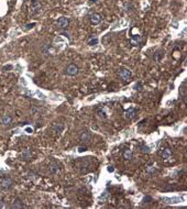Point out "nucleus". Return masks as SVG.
<instances>
[{
	"label": "nucleus",
	"mask_w": 187,
	"mask_h": 209,
	"mask_svg": "<svg viewBox=\"0 0 187 209\" xmlns=\"http://www.w3.org/2000/svg\"><path fill=\"white\" fill-rule=\"evenodd\" d=\"M119 77L124 82H128L132 77V72L129 68H120L119 69Z\"/></svg>",
	"instance_id": "f257e3e1"
},
{
	"label": "nucleus",
	"mask_w": 187,
	"mask_h": 209,
	"mask_svg": "<svg viewBox=\"0 0 187 209\" xmlns=\"http://www.w3.org/2000/svg\"><path fill=\"white\" fill-rule=\"evenodd\" d=\"M69 25V19L66 17H61L56 21V28L57 29H66Z\"/></svg>",
	"instance_id": "f03ea898"
},
{
	"label": "nucleus",
	"mask_w": 187,
	"mask_h": 209,
	"mask_svg": "<svg viewBox=\"0 0 187 209\" xmlns=\"http://www.w3.org/2000/svg\"><path fill=\"white\" fill-rule=\"evenodd\" d=\"M12 185H13V182H12V180H11L10 177H4L0 182V187L2 188V189H4V191L10 189L12 187Z\"/></svg>",
	"instance_id": "7ed1b4c3"
},
{
	"label": "nucleus",
	"mask_w": 187,
	"mask_h": 209,
	"mask_svg": "<svg viewBox=\"0 0 187 209\" xmlns=\"http://www.w3.org/2000/svg\"><path fill=\"white\" fill-rule=\"evenodd\" d=\"M65 72H66V74H67L68 76H76L79 73V68L76 66L75 64H71L66 67Z\"/></svg>",
	"instance_id": "20e7f679"
},
{
	"label": "nucleus",
	"mask_w": 187,
	"mask_h": 209,
	"mask_svg": "<svg viewBox=\"0 0 187 209\" xmlns=\"http://www.w3.org/2000/svg\"><path fill=\"white\" fill-rule=\"evenodd\" d=\"M79 139H80V141L83 142V143H85V144H87V143H89L90 140H91V133H90L89 131H84V132H82V134L79 135Z\"/></svg>",
	"instance_id": "39448f33"
},
{
	"label": "nucleus",
	"mask_w": 187,
	"mask_h": 209,
	"mask_svg": "<svg viewBox=\"0 0 187 209\" xmlns=\"http://www.w3.org/2000/svg\"><path fill=\"white\" fill-rule=\"evenodd\" d=\"M138 110L135 108H129L127 109L126 112H124V117H126L127 120H132L135 116H137Z\"/></svg>",
	"instance_id": "423d86ee"
},
{
	"label": "nucleus",
	"mask_w": 187,
	"mask_h": 209,
	"mask_svg": "<svg viewBox=\"0 0 187 209\" xmlns=\"http://www.w3.org/2000/svg\"><path fill=\"white\" fill-rule=\"evenodd\" d=\"M161 156H162L163 160H169L171 157L173 156V151L172 149L169 148H166L164 149L162 152H161Z\"/></svg>",
	"instance_id": "0eeeda50"
},
{
	"label": "nucleus",
	"mask_w": 187,
	"mask_h": 209,
	"mask_svg": "<svg viewBox=\"0 0 187 209\" xmlns=\"http://www.w3.org/2000/svg\"><path fill=\"white\" fill-rule=\"evenodd\" d=\"M164 56H165V52H164V50H158L154 53V61L160 63V62L164 58Z\"/></svg>",
	"instance_id": "6e6552de"
},
{
	"label": "nucleus",
	"mask_w": 187,
	"mask_h": 209,
	"mask_svg": "<svg viewBox=\"0 0 187 209\" xmlns=\"http://www.w3.org/2000/svg\"><path fill=\"white\" fill-rule=\"evenodd\" d=\"M102 18H101V15L99 13H93V15H90V22L93 23V24H98V23H100Z\"/></svg>",
	"instance_id": "1a4fd4ad"
},
{
	"label": "nucleus",
	"mask_w": 187,
	"mask_h": 209,
	"mask_svg": "<svg viewBox=\"0 0 187 209\" xmlns=\"http://www.w3.org/2000/svg\"><path fill=\"white\" fill-rule=\"evenodd\" d=\"M122 157H123V160H126V161H131V160L133 159V151L132 150H129V149L124 150L122 153Z\"/></svg>",
	"instance_id": "9d476101"
},
{
	"label": "nucleus",
	"mask_w": 187,
	"mask_h": 209,
	"mask_svg": "<svg viewBox=\"0 0 187 209\" xmlns=\"http://www.w3.org/2000/svg\"><path fill=\"white\" fill-rule=\"evenodd\" d=\"M96 112H97L98 117L101 118V119H107V118H108V113H107V111H106L105 108H102V107H99V108L96 110Z\"/></svg>",
	"instance_id": "9b49d317"
},
{
	"label": "nucleus",
	"mask_w": 187,
	"mask_h": 209,
	"mask_svg": "<svg viewBox=\"0 0 187 209\" xmlns=\"http://www.w3.org/2000/svg\"><path fill=\"white\" fill-rule=\"evenodd\" d=\"M1 123L4 124V126H9L12 123V117L9 115H4L2 118H1Z\"/></svg>",
	"instance_id": "f8f14e48"
},
{
	"label": "nucleus",
	"mask_w": 187,
	"mask_h": 209,
	"mask_svg": "<svg viewBox=\"0 0 187 209\" xmlns=\"http://www.w3.org/2000/svg\"><path fill=\"white\" fill-rule=\"evenodd\" d=\"M131 44H132L133 46H138V45H140L141 43V36L140 35H132V38H131Z\"/></svg>",
	"instance_id": "ddd939ff"
},
{
	"label": "nucleus",
	"mask_w": 187,
	"mask_h": 209,
	"mask_svg": "<svg viewBox=\"0 0 187 209\" xmlns=\"http://www.w3.org/2000/svg\"><path fill=\"white\" fill-rule=\"evenodd\" d=\"M64 124L63 123H56V124H54V127H53V131H54L55 133H62L63 132V130H64Z\"/></svg>",
	"instance_id": "4468645a"
},
{
	"label": "nucleus",
	"mask_w": 187,
	"mask_h": 209,
	"mask_svg": "<svg viewBox=\"0 0 187 209\" xmlns=\"http://www.w3.org/2000/svg\"><path fill=\"white\" fill-rule=\"evenodd\" d=\"M31 156H32V152H31V150H29V149H24V150L22 151L21 157L23 160H29Z\"/></svg>",
	"instance_id": "2eb2a0df"
},
{
	"label": "nucleus",
	"mask_w": 187,
	"mask_h": 209,
	"mask_svg": "<svg viewBox=\"0 0 187 209\" xmlns=\"http://www.w3.org/2000/svg\"><path fill=\"white\" fill-rule=\"evenodd\" d=\"M40 10H41V4L38 2L36 0H33V2H32V15H34V13H36V12H39Z\"/></svg>",
	"instance_id": "dca6fc26"
},
{
	"label": "nucleus",
	"mask_w": 187,
	"mask_h": 209,
	"mask_svg": "<svg viewBox=\"0 0 187 209\" xmlns=\"http://www.w3.org/2000/svg\"><path fill=\"white\" fill-rule=\"evenodd\" d=\"M49 172H50V174L55 175V174H57L60 172V167H58L57 164H52L50 166V169H49Z\"/></svg>",
	"instance_id": "f3484780"
},
{
	"label": "nucleus",
	"mask_w": 187,
	"mask_h": 209,
	"mask_svg": "<svg viewBox=\"0 0 187 209\" xmlns=\"http://www.w3.org/2000/svg\"><path fill=\"white\" fill-rule=\"evenodd\" d=\"M180 90H182V97H183L184 101L186 102V82H183V84H182V88H180Z\"/></svg>",
	"instance_id": "a211bd4d"
},
{
	"label": "nucleus",
	"mask_w": 187,
	"mask_h": 209,
	"mask_svg": "<svg viewBox=\"0 0 187 209\" xmlns=\"http://www.w3.org/2000/svg\"><path fill=\"white\" fill-rule=\"evenodd\" d=\"M12 207H13V208H22V207H23V204L21 202V200L17 199L15 202V204L12 205Z\"/></svg>",
	"instance_id": "6ab92c4d"
},
{
	"label": "nucleus",
	"mask_w": 187,
	"mask_h": 209,
	"mask_svg": "<svg viewBox=\"0 0 187 209\" xmlns=\"http://www.w3.org/2000/svg\"><path fill=\"white\" fill-rule=\"evenodd\" d=\"M147 172H148V173H150V174H154L155 172H156V167H155V166H153V165L148 166V169H147Z\"/></svg>",
	"instance_id": "aec40b11"
},
{
	"label": "nucleus",
	"mask_w": 187,
	"mask_h": 209,
	"mask_svg": "<svg viewBox=\"0 0 187 209\" xmlns=\"http://www.w3.org/2000/svg\"><path fill=\"white\" fill-rule=\"evenodd\" d=\"M163 200L164 202H169L167 204H175V202H178L180 200V198H163Z\"/></svg>",
	"instance_id": "412c9836"
},
{
	"label": "nucleus",
	"mask_w": 187,
	"mask_h": 209,
	"mask_svg": "<svg viewBox=\"0 0 187 209\" xmlns=\"http://www.w3.org/2000/svg\"><path fill=\"white\" fill-rule=\"evenodd\" d=\"M98 42H99V40H98L97 38H94V39H91V40L88 42V45L93 46V45H96V44H98Z\"/></svg>",
	"instance_id": "4be33fe9"
},
{
	"label": "nucleus",
	"mask_w": 187,
	"mask_h": 209,
	"mask_svg": "<svg viewBox=\"0 0 187 209\" xmlns=\"http://www.w3.org/2000/svg\"><path fill=\"white\" fill-rule=\"evenodd\" d=\"M140 150L142 153H150V148H149L148 145H142L140 148Z\"/></svg>",
	"instance_id": "5701e85b"
},
{
	"label": "nucleus",
	"mask_w": 187,
	"mask_h": 209,
	"mask_svg": "<svg viewBox=\"0 0 187 209\" xmlns=\"http://www.w3.org/2000/svg\"><path fill=\"white\" fill-rule=\"evenodd\" d=\"M152 202V197L151 196H145L143 198V204H150Z\"/></svg>",
	"instance_id": "b1692460"
},
{
	"label": "nucleus",
	"mask_w": 187,
	"mask_h": 209,
	"mask_svg": "<svg viewBox=\"0 0 187 209\" xmlns=\"http://www.w3.org/2000/svg\"><path fill=\"white\" fill-rule=\"evenodd\" d=\"M134 89H135V90H141V89H142V83H141V82H138V83L134 85Z\"/></svg>",
	"instance_id": "393cba45"
},
{
	"label": "nucleus",
	"mask_w": 187,
	"mask_h": 209,
	"mask_svg": "<svg viewBox=\"0 0 187 209\" xmlns=\"http://www.w3.org/2000/svg\"><path fill=\"white\" fill-rule=\"evenodd\" d=\"M147 121H148V120H147V119H143V120H141L140 122H139V124H138V127H139V128H141V127H142V126H144V124H145V123H147Z\"/></svg>",
	"instance_id": "a878e982"
},
{
	"label": "nucleus",
	"mask_w": 187,
	"mask_h": 209,
	"mask_svg": "<svg viewBox=\"0 0 187 209\" xmlns=\"http://www.w3.org/2000/svg\"><path fill=\"white\" fill-rule=\"evenodd\" d=\"M107 171H108L109 173H113V172H115V167L112 165H109L108 167H107Z\"/></svg>",
	"instance_id": "bb28decb"
},
{
	"label": "nucleus",
	"mask_w": 187,
	"mask_h": 209,
	"mask_svg": "<svg viewBox=\"0 0 187 209\" xmlns=\"http://www.w3.org/2000/svg\"><path fill=\"white\" fill-rule=\"evenodd\" d=\"M86 150H87L86 146H79V148H78V152H79V153H82V152H85Z\"/></svg>",
	"instance_id": "cd10ccee"
},
{
	"label": "nucleus",
	"mask_w": 187,
	"mask_h": 209,
	"mask_svg": "<svg viewBox=\"0 0 187 209\" xmlns=\"http://www.w3.org/2000/svg\"><path fill=\"white\" fill-rule=\"evenodd\" d=\"M34 25H35V23H34V22H33V23H31V24H27V25H25V26H27L25 29H27V30L32 29V28H33V26H34Z\"/></svg>",
	"instance_id": "c85d7f7f"
},
{
	"label": "nucleus",
	"mask_w": 187,
	"mask_h": 209,
	"mask_svg": "<svg viewBox=\"0 0 187 209\" xmlns=\"http://www.w3.org/2000/svg\"><path fill=\"white\" fill-rule=\"evenodd\" d=\"M11 68H12L11 65H7V66H4V71H7V69H11Z\"/></svg>",
	"instance_id": "c756f323"
},
{
	"label": "nucleus",
	"mask_w": 187,
	"mask_h": 209,
	"mask_svg": "<svg viewBox=\"0 0 187 209\" xmlns=\"http://www.w3.org/2000/svg\"><path fill=\"white\" fill-rule=\"evenodd\" d=\"M27 131H28V133H31V132H32V129H27Z\"/></svg>",
	"instance_id": "7c9ffc66"
},
{
	"label": "nucleus",
	"mask_w": 187,
	"mask_h": 209,
	"mask_svg": "<svg viewBox=\"0 0 187 209\" xmlns=\"http://www.w3.org/2000/svg\"><path fill=\"white\" fill-rule=\"evenodd\" d=\"M97 0H90V2H96Z\"/></svg>",
	"instance_id": "2f4dec72"
}]
</instances>
